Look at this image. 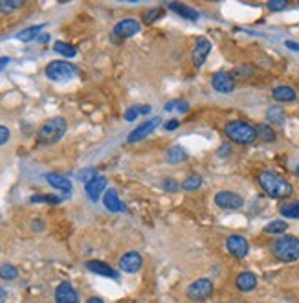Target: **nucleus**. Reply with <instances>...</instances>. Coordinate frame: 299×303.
Returning <instances> with one entry per match:
<instances>
[{"label":"nucleus","mask_w":299,"mask_h":303,"mask_svg":"<svg viewBox=\"0 0 299 303\" xmlns=\"http://www.w3.org/2000/svg\"><path fill=\"white\" fill-rule=\"evenodd\" d=\"M259 184L261 188L265 189V193L272 199H285L292 193V186L279 177L276 171H263L259 175Z\"/></svg>","instance_id":"f257e3e1"},{"label":"nucleus","mask_w":299,"mask_h":303,"mask_svg":"<svg viewBox=\"0 0 299 303\" xmlns=\"http://www.w3.org/2000/svg\"><path fill=\"white\" fill-rule=\"evenodd\" d=\"M274 258L283 263H294L299 259V239L294 235H285L272 245Z\"/></svg>","instance_id":"f03ea898"},{"label":"nucleus","mask_w":299,"mask_h":303,"mask_svg":"<svg viewBox=\"0 0 299 303\" xmlns=\"http://www.w3.org/2000/svg\"><path fill=\"white\" fill-rule=\"evenodd\" d=\"M224 134H226L232 142L241 143V145H250L257 140V132H255V127H252L246 121H228L226 127H224Z\"/></svg>","instance_id":"7ed1b4c3"},{"label":"nucleus","mask_w":299,"mask_h":303,"mask_svg":"<svg viewBox=\"0 0 299 303\" xmlns=\"http://www.w3.org/2000/svg\"><path fill=\"white\" fill-rule=\"evenodd\" d=\"M68 129V123L64 118H51V120L44 121L39 129V143L42 145H50V143H55L59 142L62 136H64V132Z\"/></svg>","instance_id":"20e7f679"},{"label":"nucleus","mask_w":299,"mask_h":303,"mask_svg":"<svg viewBox=\"0 0 299 303\" xmlns=\"http://www.w3.org/2000/svg\"><path fill=\"white\" fill-rule=\"evenodd\" d=\"M77 75V66L68 61H53L46 66V77L57 83H66Z\"/></svg>","instance_id":"39448f33"},{"label":"nucleus","mask_w":299,"mask_h":303,"mask_svg":"<svg viewBox=\"0 0 299 303\" xmlns=\"http://www.w3.org/2000/svg\"><path fill=\"white\" fill-rule=\"evenodd\" d=\"M213 289V281L208 280V278H200V280H195L191 285L187 287L186 294L191 302H206L211 298Z\"/></svg>","instance_id":"423d86ee"},{"label":"nucleus","mask_w":299,"mask_h":303,"mask_svg":"<svg viewBox=\"0 0 299 303\" xmlns=\"http://www.w3.org/2000/svg\"><path fill=\"white\" fill-rule=\"evenodd\" d=\"M215 204L222 210H239L244 206V199L233 191H219L215 195Z\"/></svg>","instance_id":"0eeeda50"},{"label":"nucleus","mask_w":299,"mask_h":303,"mask_svg":"<svg viewBox=\"0 0 299 303\" xmlns=\"http://www.w3.org/2000/svg\"><path fill=\"white\" fill-rule=\"evenodd\" d=\"M162 123V118H151V120H147V121H143L140 127H136L134 131L130 132L129 134V143H136V142H140V140H143V138H147L151 132H154L156 129H158V125Z\"/></svg>","instance_id":"6e6552de"},{"label":"nucleus","mask_w":299,"mask_h":303,"mask_svg":"<svg viewBox=\"0 0 299 303\" xmlns=\"http://www.w3.org/2000/svg\"><path fill=\"white\" fill-rule=\"evenodd\" d=\"M226 248L233 258H237V259L246 258V256H248V252H250L248 241L244 239L243 235H230V237L226 239Z\"/></svg>","instance_id":"1a4fd4ad"},{"label":"nucleus","mask_w":299,"mask_h":303,"mask_svg":"<svg viewBox=\"0 0 299 303\" xmlns=\"http://www.w3.org/2000/svg\"><path fill=\"white\" fill-rule=\"evenodd\" d=\"M211 86L217 92H220V94H230V92L235 90V79L228 72H217L211 77Z\"/></svg>","instance_id":"9d476101"},{"label":"nucleus","mask_w":299,"mask_h":303,"mask_svg":"<svg viewBox=\"0 0 299 303\" xmlns=\"http://www.w3.org/2000/svg\"><path fill=\"white\" fill-rule=\"evenodd\" d=\"M141 265H143V258L138 252H127L119 259V269L127 274H136L141 269Z\"/></svg>","instance_id":"9b49d317"},{"label":"nucleus","mask_w":299,"mask_h":303,"mask_svg":"<svg viewBox=\"0 0 299 303\" xmlns=\"http://www.w3.org/2000/svg\"><path fill=\"white\" fill-rule=\"evenodd\" d=\"M140 29H141V26L138 20H134V18H125V20H119V22L114 26V37L129 39V37L138 33Z\"/></svg>","instance_id":"f8f14e48"},{"label":"nucleus","mask_w":299,"mask_h":303,"mask_svg":"<svg viewBox=\"0 0 299 303\" xmlns=\"http://www.w3.org/2000/svg\"><path fill=\"white\" fill-rule=\"evenodd\" d=\"M211 52V42H209L206 37H202V39L197 40V44H195V48H193V64L197 66V68H200L204 63H206V59H208V53Z\"/></svg>","instance_id":"ddd939ff"},{"label":"nucleus","mask_w":299,"mask_h":303,"mask_svg":"<svg viewBox=\"0 0 299 303\" xmlns=\"http://www.w3.org/2000/svg\"><path fill=\"white\" fill-rule=\"evenodd\" d=\"M55 302L57 303H79L77 292L68 281H62L61 285L55 289Z\"/></svg>","instance_id":"4468645a"},{"label":"nucleus","mask_w":299,"mask_h":303,"mask_svg":"<svg viewBox=\"0 0 299 303\" xmlns=\"http://www.w3.org/2000/svg\"><path fill=\"white\" fill-rule=\"evenodd\" d=\"M103 191H107V178L101 177V175H97L94 180L86 184V195H88V199L92 202H97L99 197L103 195Z\"/></svg>","instance_id":"2eb2a0df"},{"label":"nucleus","mask_w":299,"mask_h":303,"mask_svg":"<svg viewBox=\"0 0 299 303\" xmlns=\"http://www.w3.org/2000/svg\"><path fill=\"white\" fill-rule=\"evenodd\" d=\"M103 204H105V208H107L108 212H112V213L125 212L123 202L119 200L116 189H107V191H105V195H103Z\"/></svg>","instance_id":"dca6fc26"},{"label":"nucleus","mask_w":299,"mask_h":303,"mask_svg":"<svg viewBox=\"0 0 299 303\" xmlns=\"http://www.w3.org/2000/svg\"><path fill=\"white\" fill-rule=\"evenodd\" d=\"M272 97H274L276 101H279V103H290V101H296L298 94H296V90H294L292 86L279 85L272 90Z\"/></svg>","instance_id":"f3484780"},{"label":"nucleus","mask_w":299,"mask_h":303,"mask_svg":"<svg viewBox=\"0 0 299 303\" xmlns=\"http://www.w3.org/2000/svg\"><path fill=\"white\" fill-rule=\"evenodd\" d=\"M86 269L97 276H105V278H114V280H118V272H116L110 265L103 263V261H88V263H86Z\"/></svg>","instance_id":"a211bd4d"},{"label":"nucleus","mask_w":299,"mask_h":303,"mask_svg":"<svg viewBox=\"0 0 299 303\" xmlns=\"http://www.w3.org/2000/svg\"><path fill=\"white\" fill-rule=\"evenodd\" d=\"M235 285L241 292H250L257 287V276L254 272H241L235 280Z\"/></svg>","instance_id":"6ab92c4d"},{"label":"nucleus","mask_w":299,"mask_h":303,"mask_svg":"<svg viewBox=\"0 0 299 303\" xmlns=\"http://www.w3.org/2000/svg\"><path fill=\"white\" fill-rule=\"evenodd\" d=\"M46 180L55 189H61V191H66V193L72 189V182L68 180V177H62V175H57V173H48Z\"/></svg>","instance_id":"aec40b11"},{"label":"nucleus","mask_w":299,"mask_h":303,"mask_svg":"<svg viewBox=\"0 0 299 303\" xmlns=\"http://www.w3.org/2000/svg\"><path fill=\"white\" fill-rule=\"evenodd\" d=\"M169 9L175 11L176 15H180L182 18H187V20H197L198 18V13L193 9V7L186 6V4H180V2H173L169 4Z\"/></svg>","instance_id":"412c9836"},{"label":"nucleus","mask_w":299,"mask_h":303,"mask_svg":"<svg viewBox=\"0 0 299 303\" xmlns=\"http://www.w3.org/2000/svg\"><path fill=\"white\" fill-rule=\"evenodd\" d=\"M165 158H167V162H169V164H180V162H184L187 158V153H186V149H184V147H180V145H175V147H171L169 151H167Z\"/></svg>","instance_id":"4be33fe9"},{"label":"nucleus","mask_w":299,"mask_h":303,"mask_svg":"<svg viewBox=\"0 0 299 303\" xmlns=\"http://www.w3.org/2000/svg\"><path fill=\"white\" fill-rule=\"evenodd\" d=\"M53 52L59 53V55H62V57H75V53H77V50L73 48L72 44H66V42H61V40H57L55 44H53Z\"/></svg>","instance_id":"5701e85b"},{"label":"nucleus","mask_w":299,"mask_h":303,"mask_svg":"<svg viewBox=\"0 0 299 303\" xmlns=\"http://www.w3.org/2000/svg\"><path fill=\"white\" fill-rule=\"evenodd\" d=\"M44 28V24H37V26H31V28L24 29V31H20V33L17 35L18 40H22V42H29V40H33L39 37L40 29Z\"/></svg>","instance_id":"b1692460"},{"label":"nucleus","mask_w":299,"mask_h":303,"mask_svg":"<svg viewBox=\"0 0 299 303\" xmlns=\"http://www.w3.org/2000/svg\"><path fill=\"white\" fill-rule=\"evenodd\" d=\"M255 132H257V138H261L263 142H274L277 138L274 129H272L270 125H265V123H261V125L255 127Z\"/></svg>","instance_id":"393cba45"},{"label":"nucleus","mask_w":299,"mask_h":303,"mask_svg":"<svg viewBox=\"0 0 299 303\" xmlns=\"http://www.w3.org/2000/svg\"><path fill=\"white\" fill-rule=\"evenodd\" d=\"M288 230V223L287 221H272L265 226V232L270 235H279V234H285Z\"/></svg>","instance_id":"a878e982"},{"label":"nucleus","mask_w":299,"mask_h":303,"mask_svg":"<svg viewBox=\"0 0 299 303\" xmlns=\"http://www.w3.org/2000/svg\"><path fill=\"white\" fill-rule=\"evenodd\" d=\"M266 118H268L270 123H276V125H283V123H285V112H283L281 107H272V109H268Z\"/></svg>","instance_id":"bb28decb"},{"label":"nucleus","mask_w":299,"mask_h":303,"mask_svg":"<svg viewBox=\"0 0 299 303\" xmlns=\"http://www.w3.org/2000/svg\"><path fill=\"white\" fill-rule=\"evenodd\" d=\"M18 276V270L9 263H4L0 267V280H6V281H13L17 280Z\"/></svg>","instance_id":"cd10ccee"},{"label":"nucleus","mask_w":299,"mask_h":303,"mask_svg":"<svg viewBox=\"0 0 299 303\" xmlns=\"http://www.w3.org/2000/svg\"><path fill=\"white\" fill-rule=\"evenodd\" d=\"M281 215L287 219H299V202H292V204H283L281 206Z\"/></svg>","instance_id":"c85d7f7f"},{"label":"nucleus","mask_w":299,"mask_h":303,"mask_svg":"<svg viewBox=\"0 0 299 303\" xmlns=\"http://www.w3.org/2000/svg\"><path fill=\"white\" fill-rule=\"evenodd\" d=\"M22 6V0H0V13H11Z\"/></svg>","instance_id":"c756f323"},{"label":"nucleus","mask_w":299,"mask_h":303,"mask_svg":"<svg viewBox=\"0 0 299 303\" xmlns=\"http://www.w3.org/2000/svg\"><path fill=\"white\" fill-rule=\"evenodd\" d=\"M200 186H202V177H200V175H191V177L186 178L184 184H182V188L186 189V191H197Z\"/></svg>","instance_id":"7c9ffc66"},{"label":"nucleus","mask_w":299,"mask_h":303,"mask_svg":"<svg viewBox=\"0 0 299 303\" xmlns=\"http://www.w3.org/2000/svg\"><path fill=\"white\" fill-rule=\"evenodd\" d=\"M165 110L167 112H173V110H178V112H187L189 110V105H187V101H182V99H178V101H169V103L165 105Z\"/></svg>","instance_id":"2f4dec72"},{"label":"nucleus","mask_w":299,"mask_h":303,"mask_svg":"<svg viewBox=\"0 0 299 303\" xmlns=\"http://www.w3.org/2000/svg\"><path fill=\"white\" fill-rule=\"evenodd\" d=\"M31 202L37 204V202H48V204H57V202H61L59 197H53V195H33L31 197Z\"/></svg>","instance_id":"473e14b6"},{"label":"nucleus","mask_w":299,"mask_h":303,"mask_svg":"<svg viewBox=\"0 0 299 303\" xmlns=\"http://www.w3.org/2000/svg\"><path fill=\"white\" fill-rule=\"evenodd\" d=\"M162 15H164V11H162L160 7H156V9H149V11L143 15V22H145V24H153L154 20H156V18H160Z\"/></svg>","instance_id":"72a5a7b5"},{"label":"nucleus","mask_w":299,"mask_h":303,"mask_svg":"<svg viewBox=\"0 0 299 303\" xmlns=\"http://www.w3.org/2000/svg\"><path fill=\"white\" fill-rule=\"evenodd\" d=\"M288 7V0H270L268 2V9L270 11H283Z\"/></svg>","instance_id":"f704fd0d"},{"label":"nucleus","mask_w":299,"mask_h":303,"mask_svg":"<svg viewBox=\"0 0 299 303\" xmlns=\"http://www.w3.org/2000/svg\"><path fill=\"white\" fill-rule=\"evenodd\" d=\"M97 177L96 169H85V171H79V180L81 182L88 184L90 180H94V178Z\"/></svg>","instance_id":"c9c22d12"},{"label":"nucleus","mask_w":299,"mask_h":303,"mask_svg":"<svg viewBox=\"0 0 299 303\" xmlns=\"http://www.w3.org/2000/svg\"><path fill=\"white\" fill-rule=\"evenodd\" d=\"M138 114H140L138 107H130V109L125 112V120H127V121H134L136 118H138Z\"/></svg>","instance_id":"e433bc0d"},{"label":"nucleus","mask_w":299,"mask_h":303,"mask_svg":"<svg viewBox=\"0 0 299 303\" xmlns=\"http://www.w3.org/2000/svg\"><path fill=\"white\" fill-rule=\"evenodd\" d=\"M7 140H9V129L4 125H0V145L7 143Z\"/></svg>","instance_id":"4c0bfd02"},{"label":"nucleus","mask_w":299,"mask_h":303,"mask_svg":"<svg viewBox=\"0 0 299 303\" xmlns=\"http://www.w3.org/2000/svg\"><path fill=\"white\" fill-rule=\"evenodd\" d=\"M164 188L167 189V191H176V189H178V184H176L175 180H165Z\"/></svg>","instance_id":"58836bf2"},{"label":"nucleus","mask_w":299,"mask_h":303,"mask_svg":"<svg viewBox=\"0 0 299 303\" xmlns=\"http://www.w3.org/2000/svg\"><path fill=\"white\" fill-rule=\"evenodd\" d=\"M176 127H178V121H176V120H169L164 125V129H165V131H175Z\"/></svg>","instance_id":"ea45409f"},{"label":"nucleus","mask_w":299,"mask_h":303,"mask_svg":"<svg viewBox=\"0 0 299 303\" xmlns=\"http://www.w3.org/2000/svg\"><path fill=\"white\" fill-rule=\"evenodd\" d=\"M285 44H287V48L294 50V52H299V44H298V42H294V40H287Z\"/></svg>","instance_id":"a19ab883"},{"label":"nucleus","mask_w":299,"mask_h":303,"mask_svg":"<svg viewBox=\"0 0 299 303\" xmlns=\"http://www.w3.org/2000/svg\"><path fill=\"white\" fill-rule=\"evenodd\" d=\"M9 64V57H0V70H4Z\"/></svg>","instance_id":"79ce46f5"},{"label":"nucleus","mask_w":299,"mask_h":303,"mask_svg":"<svg viewBox=\"0 0 299 303\" xmlns=\"http://www.w3.org/2000/svg\"><path fill=\"white\" fill-rule=\"evenodd\" d=\"M219 153L224 156V155H228V153H232V149H230V145H222V149H220Z\"/></svg>","instance_id":"37998d69"},{"label":"nucleus","mask_w":299,"mask_h":303,"mask_svg":"<svg viewBox=\"0 0 299 303\" xmlns=\"http://www.w3.org/2000/svg\"><path fill=\"white\" fill-rule=\"evenodd\" d=\"M31 228H33V230H42V223H40V219H35V223L31 224Z\"/></svg>","instance_id":"c03bdc74"},{"label":"nucleus","mask_w":299,"mask_h":303,"mask_svg":"<svg viewBox=\"0 0 299 303\" xmlns=\"http://www.w3.org/2000/svg\"><path fill=\"white\" fill-rule=\"evenodd\" d=\"M138 110H140V114H149V112H151V107H149V105H145V107H138Z\"/></svg>","instance_id":"a18cd8bd"},{"label":"nucleus","mask_w":299,"mask_h":303,"mask_svg":"<svg viewBox=\"0 0 299 303\" xmlns=\"http://www.w3.org/2000/svg\"><path fill=\"white\" fill-rule=\"evenodd\" d=\"M86 303H105L101 300V298H88V300H86Z\"/></svg>","instance_id":"49530a36"},{"label":"nucleus","mask_w":299,"mask_h":303,"mask_svg":"<svg viewBox=\"0 0 299 303\" xmlns=\"http://www.w3.org/2000/svg\"><path fill=\"white\" fill-rule=\"evenodd\" d=\"M4 300H6V291L0 289V303H4Z\"/></svg>","instance_id":"de8ad7c7"},{"label":"nucleus","mask_w":299,"mask_h":303,"mask_svg":"<svg viewBox=\"0 0 299 303\" xmlns=\"http://www.w3.org/2000/svg\"><path fill=\"white\" fill-rule=\"evenodd\" d=\"M296 173H298V175H299V167H298V169H296Z\"/></svg>","instance_id":"09e8293b"}]
</instances>
